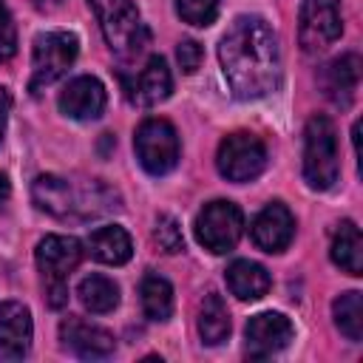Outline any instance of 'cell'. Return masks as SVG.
<instances>
[{"label":"cell","mask_w":363,"mask_h":363,"mask_svg":"<svg viewBox=\"0 0 363 363\" xmlns=\"http://www.w3.org/2000/svg\"><path fill=\"white\" fill-rule=\"evenodd\" d=\"M199 335L207 346H218L230 335V312L218 292H207L199 306Z\"/></svg>","instance_id":"obj_21"},{"label":"cell","mask_w":363,"mask_h":363,"mask_svg":"<svg viewBox=\"0 0 363 363\" xmlns=\"http://www.w3.org/2000/svg\"><path fill=\"white\" fill-rule=\"evenodd\" d=\"M9 111H11V94H9L6 88H0V142H3V133H6Z\"/></svg>","instance_id":"obj_29"},{"label":"cell","mask_w":363,"mask_h":363,"mask_svg":"<svg viewBox=\"0 0 363 363\" xmlns=\"http://www.w3.org/2000/svg\"><path fill=\"white\" fill-rule=\"evenodd\" d=\"M31 312L20 301H0V363L23 360L31 349Z\"/></svg>","instance_id":"obj_12"},{"label":"cell","mask_w":363,"mask_h":363,"mask_svg":"<svg viewBox=\"0 0 363 363\" xmlns=\"http://www.w3.org/2000/svg\"><path fill=\"white\" fill-rule=\"evenodd\" d=\"M221 71L238 99H261L281 82V48L264 17L241 14L218 43Z\"/></svg>","instance_id":"obj_1"},{"label":"cell","mask_w":363,"mask_h":363,"mask_svg":"<svg viewBox=\"0 0 363 363\" xmlns=\"http://www.w3.org/2000/svg\"><path fill=\"white\" fill-rule=\"evenodd\" d=\"M343 34L340 0H303L298 17V43L303 54L326 51Z\"/></svg>","instance_id":"obj_10"},{"label":"cell","mask_w":363,"mask_h":363,"mask_svg":"<svg viewBox=\"0 0 363 363\" xmlns=\"http://www.w3.org/2000/svg\"><path fill=\"white\" fill-rule=\"evenodd\" d=\"M77 295H79V303L94 312V315H108L116 309L119 303V286L108 278V275H85L77 286Z\"/></svg>","instance_id":"obj_22"},{"label":"cell","mask_w":363,"mask_h":363,"mask_svg":"<svg viewBox=\"0 0 363 363\" xmlns=\"http://www.w3.org/2000/svg\"><path fill=\"white\" fill-rule=\"evenodd\" d=\"M17 54V28L11 20V11L0 0V62H9Z\"/></svg>","instance_id":"obj_27"},{"label":"cell","mask_w":363,"mask_h":363,"mask_svg":"<svg viewBox=\"0 0 363 363\" xmlns=\"http://www.w3.org/2000/svg\"><path fill=\"white\" fill-rule=\"evenodd\" d=\"M320 85H323V94L335 105L346 108L354 99V91L360 85V57L357 54H343V57L326 62L323 71H320Z\"/></svg>","instance_id":"obj_17"},{"label":"cell","mask_w":363,"mask_h":363,"mask_svg":"<svg viewBox=\"0 0 363 363\" xmlns=\"http://www.w3.org/2000/svg\"><path fill=\"white\" fill-rule=\"evenodd\" d=\"M88 252L102 261V264H111V267H119L125 261H130L133 255V241L128 235L125 227L119 224H108V227H96L91 235H88Z\"/></svg>","instance_id":"obj_18"},{"label":"cell","mask_w":363,"mask_h":363,"mask_svg":"<svg viewBox=\"0 0 363 363\" xmlns=\"http://www.w3.org/2000/svg\"><path fill=\"white\" fill-rule=\"evenodd\" d=\"M153 241L159 244V250H164V252H170V255L184 250L182 227H179V221H176L173 216H167V213H162V216L156 218V227H153Z\"/></svg>","instance_id":"obj_26"},{"label":"cell","mask_w":363,"mask_h":363,"mask_svg":"<svg viewBox=\"0 0 363 363\" xmlns=\"http://www.w3.org/2000/svg\"><path fill=\"white\" fill-rule=\"evenodd\" d=\"M82 261V244L71 235H45L37 244V269L45 278L48 303L54 309L68 303V275Z\"/></svg>","instance_id":"obj_5"},{"label":"cell","mask_w":363,"mask_h":363,"mask_svg":"<svg viewBox=\"0 0 363 363\" xmlns=\"http://www.w3.org/2000/svg\"><path fill=\"white\" fill-rule=\"evenodd\" d=\"M250 235H252L255 247H261L264 252H284L295 235V218H292L289 207L281 201H269L252 218Z\"/></svg>","instance_id":"obj_14"},{"label":"cell","mask_w":363,"mask_h":363,"mask_svg":"<svg viewBox=\"0 0 363 363\" xmlns=\"http://www.w3.org/2000/svg\"><path fill=\"white\" fill-rule=\"evenodd\" d=\"M176 60H179V68L184 74H193L201 65V45L196 40H182L176 45Z\"/></svg>","instance_id":"obj_28"},{"label":"cell","mask_w":363,"mask_h":363,"mask_svg":"<svg viewBox=\"0 0 363 363\" xmlns=\"http://www.w3.org/2000/svg\"><path fill=\"white\" fill-rule=\"evenodd\" d=\"M9 196H11V182H9L6 173H0V204H6Z\"/></svg>","instance_id":"obj_30"},{"label":"cell","mask_w":363,"mask_h":363,"mask_svg":"<svg viewBox=\"0 0 363 363\" xmlns=\"http://www.w3.org/2000/svg\"><path fill=\"white\" fill-rule=\"evenodd\" d=\"M31 199L43 213L57 216V218H94V216H105V213L122 207L116 190H111L99 179L77 184V182H71L65 176H54V173L34 179Z\"/></svg>","instance_id":"obj_2"},{"label":"cell","mask_w":363,"mask_h":363,"mask_svg":"<svg viewBox=\"0 0 363 363\" xmlns=\"http://www.w3.org/2000/svg\"><path fill=\"white\" fill-rule=\"evenodd\" d=\"M269 272L247 258H238L227 267V286L238 301H258L269 292Z\"/></svg>","instance_id":"obj_19"},{"label":"cell","mask_w":363,"mask_h":363,"mask_svg":"<svg viewBox=\"0 0 363 363\" xmlns=\"http://www.w3.org/2000/svg\"><path fill=\"white\" fill-rule=\"evenodd\" d=\"M79 54V40L71 31H43L34 37V51H31V94L48 88L57 82L68 68L74 65Z\"/></svg>","instance_id":"obj_6"},{"label":"cell","mask_w":363,"mask_h":363,"mask_svg":"<svg viewBox=\"0 0 363 363\" xmlns=\"http://www.w3.org/2000/svg\"><path fill=\"white\" fill-rule=\"evenodd\" d=\"M133 147H136V159L139 164L150 173V176H164L179 164V133L167 119L150 116L136 128L133 136Z\"/></svg>","instance_id":"obj_7"},{"label":"cell","mask_w":363,"mask_h":363,"mask_svg":"<svg viewBox=\"0 0 363 363\" xmlns=\"http://www.w3.org/2000/svg\"><path fill=\"white\" fill-rule=\"evenodd\" d=\"M170 91H173V77L164 57L159 54H150L142 71L133 77V82H128V94L139 105H159L170 96Z\"/></svg>","instance_id":"obj_16"},{"label":"cell","mask_w":363,"mask_h":363,"mask_svg":"<svg viewBox=\"0 0 363 363\" xmlns=\"http://www.w3.org/2000/svg\"><path fill=\"white\" fill-rule=\"evenodd\" d=\"M60 340H62L65 349H71L74 354H79L85 360L108 357L116 349V340L108 329H102L96 323H88L82 318H65L60 323Z\"/></svg>","instance_id":"obj_15"},{"label":"cell","mask_w":363,"mask_h":363,"mask_svg":"<svg viewBox=\"0 0 363 363\" xmlns=\"http://www.w3.org/2000/svg\"><path fill=\"white\" fill-rule=\"evenodd\" d=\"M31 3H34L40 11H57V9H60L65 0H31Z\"/></svg>","instance_id":"obj_31"},{"label":"cell","mask_w":363,"mask_h":363,"mask_svg":"<svg viewBox=\"0 0 363 363\" xmlns=\"http://www.w3.org/2000/svg\"><path fill=\"white\" fill-rule=\"evenodd\" d=\"M244 337L250 357H269L289 346V340L295 337V326L281 312H258L247 320Z\"/></svg>","instance_id":"obj_11"},{"label":"cell","mask_w":363,"mask_h":363,"mask_svg":"<svg viewBox=\"0 0 363 363\" xmlns=\"http://www.w3.org/2000/svg\"><path fill=\"white\" fill-rule=\"evenodd\" d=\"M332 315H335V326L349 340H360L363 337V295L357 289L337 295L335 303H332Z\"/></svg>","instance_id":"obj_24"},{"label":"cell","mask_w":363,"mask_h":363,"mask_svg":"<svg viewBox=\"0 0 363 363\" xmlns=\"http://www.w3.org/2000/svg\"><path fill=\"white\" fill-rule=\"evenodd\" d=\"M88 6L94 9V14L99 20L108 48L119 60H133L142 54L150 34H147L133 0H88Z\"/></svg>","instance_id":"obj_3"},{"label":"cell","mask_w":363,"mask_h":363,"mask_svg":"<svg viewBox=\"0 0 363 363\" xmlns=\"http://www.w3.org/2000/svg\"><path fill=\"white\" fill-rule=\"evenodd\" d=\"M221 0H176V14L190 26H210L218 17Z\"/></svg>","instance_id":"obj_25"},{"label":"cell","mask_w":363,"mask_h":363,"mask_svg":"<svg viewBox=\"0 0 363 363\" xmlns=\"http://www.w3.org/2000/svg\"><path fill=\"white\" fill-rule=\"evenodd\" d=\"M193 230H196V241L204 250L224 255L238 244V238L244 233V216H241L238 204L216 199L199 210Z\"/></svg>","instance_id":"obj_9"},{"label":"cell","mask_w":363,"mask_h":363,"mask_svg":"<svg viewBox=\"0 0 363 363\" xmlns=\"http://www.w3.org/2000/svg\"><path fill=\"white\" fill-rule=\"evenodd\" d=\"M337 173V130L329 116L315 113L303 130V179L312 190H329Z\"/></svg>","instance_id":"obj_4"},{"label":"cell","mask_w":363,"mask_h":363,"mask_svg":"<svg viewBox=\"0 0 363 363\" xmlns=\"http://www.w3.org/2000/svg\"><path fill=\"white\" fill-rule=\"evenodd\" d=\"M332 261L349 272V275H360L363 272V238L354 221H340L332 238Z\"/></svg>","instance_id":"obj_20"},{"label":"cell","mask_w":363,"mask_h":363,"mask_svg":"<svg viewBox=\"0 0 363 363\" xmlns=\"http://www.w3.org/2000/svg\"><path fill=\"white\" fill-rule=\"evenodd\" d=\"M105 85L96 79V77H74L62 91H60V111L68 116V119H77V122H91V119H99L102 111H105Z\"/></svg>","instance_id":"obj_13"},{"label":"cell","mask_w":363,"mask_h":363,"mask_svg":"<svg viewBox=\"0 0 363 363\" xmlns=\"http://www.w3.org/2000/svg\"><path fill=\"white\" fill-rule=\"evenodd\" d=\"M139 295H142V309L150 320H167L170 318V312H173V286H170L167 278H162L159 272H147L142 278Z\"/></svg>","instance_id":"obj_23"},{"label":"cell","mask_w":363,"mask_h":363,"mask_svg":"<svg viewBox=\"0 0 363 363\" xmlns=\"http://www.w3.org/2000/svg\"><path fill=\"white\" fill-rule=\"evenodd\" d=\"M216 167L227 182H252L267 167V145L247 130H235L221 139L216 153Z\"/></svg>","instance_id":"obj_8"}]
</instances>
